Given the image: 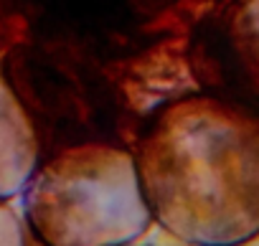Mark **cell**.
Here are the masks:
<instances>
[{
	"mask_svg": "<svg viewBox=\"0 0 259 246\" xmlns=\"http://www.w3.org/2000/svg\"><path fill=\"white\" fill-rule=\"evenodd\" d=\"M21 216L38 246H133L153 226L133 150L109 142L44 155L21 193Z\"/></svg>",
	"mask_w": 259,
	"mask_h": 246,
	"instance_id": "2",
	"label": "cell"
},
{
	"mask_svg": "<svg viewBox=\"0 0 259 246\" xmlns=\"http://www.w3.org/2000/svg\"><path fill=\"white\" fill-rule=\"evenodd\" d=\"M140 193L183 246L259 241V112L193 89L158 107L133 142Z\"/></svg>",
	"mask_w": 259,
	"mask_h": 246,
	"instance_id": "1",
	"label": "cell"
},
{
	"mask_svg": "<svg viewBox=\"0 0 259 246\" xmlns=\"http://www.w3.org/2000/svg\"><path fill=\"white\" fill-rule=\"evenodd\" d=\"M124 3H127V8L133 11L145 26H155L158 21L168 18L178 8H186V6L206 8L211 0H124Z\"/></svg>",
	"mask_w": 259,
	"mask_h": 246,
	"instance_id": "6",
	"label": "cell"
},
{
	"mask_svg": "<svg viewBox=\"0 0 259 246\" xmlns=\"http://www.w3.org/2000/svg\"><path fill=\"white\" fill-rule=\"evenodd\" d=\"M0 69L36 130L41 158L87 142L133 150L143 125L124 109L104 64L59 48L18 46Z\"/></svg>",
	"mask_w": 259,
	"mask_h": 246,
	"instance_id": "3",
	"label": "cell"
},
{
	"mask_svg": "<svg viewBox=\"0 0 259 246\" xmlns=\"http://www.w3.org/2000/svg\"><path fill=\"white\" fill-rule=\"evenodd\" d=\"M41 160L36 130L0 69V203L18 198Z\"/></svg>",
	"mask_w": 259,
	"mask_h": 246,
	"instance_id": "5",
	"label": "cell"
},
{
	"mask_svg": "<svg viewBox=\"0 0 259 246\" xmlns=\"http://www.w3.org/2000/svg\"><path fill=\"white\" fill-rule=\"evenodd\" d=\"M26 246H38V243H36V241H33V238L26 233ZM133 246H138V243H133Z\"/></svg>",
	"mask_w": 259,
	"mask_h": 246,
	"instance_id": "7",
	"label": "cell"
},
{
	"mask_svg": "<svg viewBox=\"0 0 259 246\" xmlns=\"http://www.w3.org/2000/svg\"><path fill=\"white\" fill-rule=\"evenodd\" d=\"M186 59L196 89L259 112V0H211Z\"/></svg>",
	"mask_w": 259,
	"mask_h": 246,
	"instance_id": "4",
	"label": "cell"
}]
</instances>
